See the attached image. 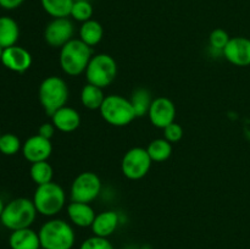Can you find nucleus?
<instances>
[{
    "mask_svg": "<svg viewBox=\"0 0 250 249\" xmlns=\"http://www.w3.org/2000/svg\"><path fill=\"white\" fill-rule=\"evenodd\" d=\"M92 58V46L83 43L80 38H73L60 49L59 62L66 75L76 77L85 72Z\"/></svg>",
    "mask_w": 250,
    "mask_h": 249,
    "instance_id": "1",
    "label": "nucleus"
},
{
    "mask_svg": "<svg viewBox=\"0 0 250 249\" xmlns=\"http://www.w3.org/2000/svg\"><path fill=\"white\" fill-rule=\"evenodd\" d=\"M37 209L34 203L28 198H15L5 204L0 222L10 231L27 228L33 225L37 217Z\"/></svg>",
    "mask_w": 250,
    "mask_h": 249,
    "instance_id": "2",
    "label": "nucleus"
},
{
    "mask_svg": "<svg viewBox=\"0 0 250 249\" xmlns=\"http://www.w3.org/2000/svg\"><path fill=\"white\" fill-rule=\"evenodd\" d=\"M41 246L44 249H72L76 234L72 226L62 219H50L38 231Z\"/></svg>",
    "mask_w": 250,
    "mask_h": 249,
    "instance_id": "3",
    "label": "nucleus"
},
{
    "mask_svg": "<svg viewBox=\"0 0 250 249\" xmlns=\"http://www.w3.org/2000/svg\"><path fill=\"white\" fill-rule=\"evenodd\" d=\"M38 99L46 115L51 116L65 106L68 100V87L59 76H49L42 81L38 88Z\"/></svg>",
    "mask_w": 250,
    "mask_h": 249,
    "instance_id": "4",
    "label": "nucleus"
},
{
    "mask_svg": "<svg viewBox=\"0 0 250 249\" xmlns=\"http://www.w3.org/2000/svg\"><path fill=\"white\" fill-rule=\"evenodd\" d=\"M32 200L38 214L46 217H53L65 207L66 193L59 183L51 181L45 185L37 186Z\"/></svg>",
    "mask_w": 250,
    "mask_h": 249,
    "instance_id": "5",
    "label": "nucleus"
},
{
    "mask_svg": "<svg viewBox=\"0 0 250 249\" xmlns=\"http://www.w3.org/2000/svg\"><path fill=\"white\" fill-rule=\"evenodd\" d=\"M99 111L104 121L115 127L127 126L137 117L131 100L120 94L106 95Z\"/></svg>",
    "mask_w": 250,
    "mask_h": 249,
    "instance_id": "6",
    "label": "nucleus"
},
{
    "mask_svg": "<svg viewBox=\"0 0 250 249\" xmlns=\"http://www.w3.org/2000/svg\"><path fill=\"white\" fill-rule=\"evenodd\" d=\"M87 83L100 88H106L111 84L117 76L116 60L105 53L93 55L85 70Z\"/></svg>",
    "mask_w": 250,
    "mask_h": 249,
    "instance_id": "7",
    "label": "nucleus"
},
{
    "mask_svg": "<svg viewBox=\"0 0 250 249\" xmlns=\"http://www.w3.org/2000/svg\"><path fill=\"white\" fill-rule=\"evenodd\" d=\"M151 163L153 160L149 156L146 148L134 146L125 153L121 160V171L128 180L138 181L148 175Z\"/></svg>",
    "mask_w": 250,
    "mask_h": 249,
    "instance_id": "8",
    "label": "nucleus"
},
{
    "mask_svg": "<svg viewBox=\"0 0 250 249\" xmlns=\"http://www.w3.org/2000/svg\"><path fill=\"white\" fill-rule=\"evenodd\" d=\"M102 192V181L95 172L84 171L76 176L71 185V202L92 203Z\"/></svg>",
    "mask_w": 250,
    "mask_h": 249,
    "instance_id": "9",
    "label": "nucleus"
},
{
    "mask_svg": "<svg viewBox=\"0 0 250 249\" xmlns=\"http://www.w3.org/2000/svg\"><path fill=\"white\" fill-rule=\"evenodd\" d=\"M75 24L68 17L53 19L44 29V39L51 48H62L73 39Z\"/></svg>",
    "mask_w": 250,
    "mask_h": 249,
    "instance_id": "10",
    "label": "nucleus"
},
{
    "mask_svg": "<svg viewBox=\"0 0 250 249\" xmlns=\"http://www.w3.org/2000/svg\"><path fill=\"white\" fill-rule=\"evenodd\" d=\"M149 120L156 128L164 129L166 126L175 122L176 106L171 99L166 97H158L153 99L148 111Z\"/></svg>",
    "mask_w": 250,
    "mask_h": 249,
    "instance_id": "11",
    "label": "nucleus"
},
{
    "mask_svg": "<svg viewBox=\"0 0 250 249\" xmlns=\"http://www.w3.org/2000/svg\"><path fill=\"white\" fill-rule=\"evenodd\" d=\"M21 151L23 158L31 164L46 161L53 154V144L50 139L34 134L24 141Z\"/></svg>",
    "mask_w": 250,
    "mask_h": 249,
    "instance_id": "12",
    "label": "nucleus"
},
{
    "mask_svg": "<svg viewBox=\"0 0 250 249\" xmlns=\"http://www.w3.org/2000/svg\"><path fill=\"white\" fill-rule=\"evenodd\" d=\"M229 63L238 67L250 66V39L247 37H233L222 51Z\"/></svg>",
    "mask_w": 250,
    "mask_h": 249,
    "instance_id": "13",
    "label": "nucleus"
},
{
    "mask_svg": "<svg viewBox=\"0 0 250 249\" xmlns=\"http://www.w3.org/2000/svg\"><path fill=\"white\" fill-rule=\"evenodd\" d=\"M0 62L4 65V67L12 71V72L23 73L31 67L33 59H32L31 53L27 49L16 44V45L4 49Z\"/></svg>",
    "mask_w": 250,
    "mask_h": 249,
    "instance_id": "14",
    "label": "nucleus"
},
{
    "mask_svg": "<svg viewBox=\"0 0 250 249\" xmlns=\"http://www.w3.org/2000/svg\"><path fill=\"white\" fill-rule=\"evenodd\" d=\"M50 117L55 128L63 133H71L81 126L80 112L67 105L54 112Z\"/></svg>",
    "mask_w": 250,
    "mask_h": 249,
    "instance_id": "15",
    "label": "nucleus"
},
{
    "mask_svg": "<svg viewBox=\"0 0 250 249\" xmlns=\"http://www.w3.org/2000/svg\"><path fill=\"white\" fill-rule=\"evenodd\" d=\"M120 225V215L115 210H105V211L99 212L95 216L94 221H93L92 232L94 236L99 237H110L114 234L117 227Z\"/></svg>",
    "mask_w": 250,
    "mask_h": 249,
    "instance_id": "16",
    "label": "nucleus"
},
{
    "mask_svg": "<svg viewBox=\"0 0 250 249\" xmlns=\"http://www.w3.org/2000/svg\"><path fill=\"white\" fill-rule=\"evenodd\" d=\"M67 216L75 226L85 228L92 226L97 214L89 203L71 202L67 205Z\"/></svg>",
    "mask_w": 250,
    "mask_h": 249,
    "instance_id": "17",
    "label": "nucleus"
},
{
    "mask_svg": "<svg viewBox=\"0 0 250 249\" xmlns=\"http://www.w3.org/2000/svg\"><path fill=\"white\" fill-rule=\"evenodd\" d=\"M9 247L10 249H41L38 232L31 227L11 231L9 236Z\"/></svg>",
    "mask_w": 250,
    "mask_h": 249,
    "instance_id": "18",
    "label": "nucleus"
},
{
    "mask_svg": "<svg viewBox=\"0 0 250 249\" xmlns=\"http://www.w3.org/2000/svg\"><path fill=\"white\" fill-rule=\"evenodd\" d=\"M20 38V27L10 16H0V46L4 49L16 45Z\"/></svg>",
    "mask_w": 250,
    "mask_h": 249,
    "instance_id": "19",
    "label": "nucleus"
},
{
    "mask_svg": "<svg viewBox=\"0 0 250 249\" xmlns=\"http://www.w3.org/2000/svg\"><path fill=\"white\" fill-rule=\"evenodd\" d=\"M80 39L89 46H95L102 42L104 37V28L97 20H88L80 27Z\"/></svg>",
    "mask_w": 250,
    "mask_h": 249,
    "instance_id": "20",
    "label": "nucleus"
},
{
    "mask_svg": "<svg viewBox=\"0 0 250 249\" xmlns=\"http://www.w3.org/2000/svg\"><path fill=\"white\" fill-rule=\"evenodd\" d=\"M105 97L103 88L87 83L81 90V103L88 110H99L104 103Z\"/></svg>",
    "mask_w": 250,
    "mask_h": 249,
    "instance_id": "21",
    "label": "nucleus"
},
{
    "mask_svg": "<svg viewBox=\"0 0 250 249\" xmlns=\"http://www.w3.org/2000/svg\"><path fill=\"white\" fill-rule=\"evenodd\" d=\"M75 0H41L44 11L53 19L68 17Z\"/></svg>",
    "mask_w": 250,
    "mask_h": 249,
    "instance_id": "22",
    "label": "nucleus"
},
{
    "mask_svg": "<svg viewBox=\"0 0 250 249\" xmlns=\"http://www.w3.org/2000/svg\"><path fill=\"white\" fill-rule=\"evenodd\" d=\"M129 100H131V104L133 106L137 117H143L144 115H148L150 105L153 103L151 93L148 89L137 88L136 90H133Z\"/></svg>",
    "mask_w": 250,
    "mask_h": 249,
    "instance_id": "23",
    "label": "nucleus"
},
{
    "mask_svg": "<svg viewBox=\"0 0 250 249\" xmlns=\"http://www.w3.org/2000/svg\"><path fill=\"white\" fill-rule=\"evenodd\" d=\"M149 156L155 163L166 161L172 154V143L166 141L165 138H158L151 141L146 146Z\"/></svg>",
    "mask_w": 250,
    "mask_h": 249,
    "instance_id": "24",
    "label": "nucleus"
},
{
    "mask_svg": "<svg viewBox=\"0 0 250 249\" xmlns=\"http://www.w3.org/2000/svg\"><path fill=\"white\" fill-rule=\"evenodd\" d=\"M29 176L37 186L45 185L53 181V166L48 163V160L32 164L29 167Z\"/></svg>",
    "mask_w": 250,
    "mask_h": 249,
    "instance_id": "25",
    "label": "nucleus"
},
{
    "mask_svg": "<svg viewBox=\"0 0 250 249\" xmlns=\"http://www.w3.org/2000/svg\"><path fill=\"white\" fill-rule=\"evenodd\" d=\"M22 149L21 139L14 133H4L0 137V153L2 155H16Z\"/></svg>",
    "mask_w": 250,
    "mask_h": 249,
    "instance_id": "26",
    "label": "nucleus"
},
{
    "mask_svg": "<svg viewBox=\"0 0 250 249\" xmlns=\"http://www.w3.org/2000/svg\"><path fill=\"white\" fill-rule=\"evenodd\" d=\"M70 16L75 21L82 22V23L88 20H92L93 5L88 0H75Z\"/></svg>",
    "mask_w": 250,
    "mask_h": 249,
    "instance_id": "27",
    "label": "nucleus"
},
{
    "mask_svg": "<svg viewBox=\"0 0 250 249\" xmlns=\"http://www.w3.org/2000/svg\"><path fill=\"white\" fill-rule=\"evenodd\" d=\"M231 37L229 36L225 29L222 28H216L210 33L209 36V45L210 48L214 49V50L220 51L222 54L224 49L226 48V45L229 44Z\"/></svg>",
    "mask_w": 250,
    "mask_h": 249,
    "instance_id": "28",
    "label": "nucleus"
},
{
    "mask_svg": "<svg viewBox=\"0 0 250 249\" xmlns=\"http://www.w3.org/2000/svg\"><path fill=\"white\" fill-rule=\"evenodd\" d=\"M80 249H114V246L105 237L92 236L81 243Z\"/></svg>",
    "mask_w": 250,
    "mask_h": 249,
    "instance_id": "29",
    "label": "nucleus"
},
{
    "mask_svg": "<svg viewBox=\"0 0 250 249\" xmlns=\"http://www.w3.org/2000/svg\"><path fill=\"white\" fill-rule=\"evenodd\" d=\"M163 131H164V138L172 144L180 142L183 137V128L180 124H177V122H172V124H170L168 126H166Z\"/></svg>",
    "mask_w": 250,
    "mask_h": 249,
    "instance_id": "30",
    "label": "nucleus"
},
{
    "mask_svg": "<svg viewBox=\"0 0 250 249\" xmlns=\"http://www.w3.org/2000/svg\"><path fill=\"white\" fill-rule=\"evenodd\" d=\"M55 131L56 128L53 124V122H44V124H42L41 126H39L38 134L39 136L44 137V138L51 139L54 134H55Z\"/></svg>",
    "mask_w": 250,
    "mask_h": 249,
    "instance_id": "31",
    "label": "nucleus"
},
{
    "mask_svg": "<svg viewBox=\"0 0 250 249\" xmlns=\"http://www.w3.org/2000/svg\"><path fill=\"white\" fill-rule=\"evenodd\" d=\"M24 0H0V7L4 10H15L23 4Z\"/></svg>",
    "mask_w": 250,
    "mask_h": 249,
    "instance_id": "32",
    "label": "nucleus"
},
{
    "mask_svg": "<svg viewBox=\"0 0 250 249\" xmlns=\"http://www.w3.org/2000/svg\"><path fill=\"white\" fill-rule=\"evenodd\" d=\"M4 208H5V203H4V200L0 198V217H1V214H2V210H4Z\"/></svg>",
    "mask_w": 250,
    "mask_h": 249,
    "instance_id": "33",
    "label": "nucleus"
},
{
    "mask_svg": "<svg viewBox=\"0 0 250 249\" xmlns=\"http://www.w3.org/2000/svg\"><path fill=\"white\" fill-rule=\"evenodd\" d=\"M2 53H4V48H1V46H0V61H1V58H2Z\"/></svg>",
    "mask_w": 250,
    "mask_h": 249,
    "instance_id": "34",
    "label": "nucleus"
},
{
    "mask_svg": "<svg viewBox=\"0 0 250 249\" xmlns=\"http://www.w3.org/2000/svg\"><path fill=\"white\" fill-rule=\"evenodd\" d=\"M0 137H1V133H0Z\"/></svg>",
    "mask_w": 250,
    "mask_h": 249,
    "instance_id": "35",
    "label": "nucleus"
},
{
    "mask_svg": "<svg viewBox=\"0 0 250 249\" xmlns=\"http://www.w3.org/2000/svg\"><path fill=\"white\" fill-rule=\"evenodd\" d=\"M41 249H44V248H41Z\"/></svg>",
    "mask_w": 250,
    "mask_h": 249,
    "instance_id": "36",
    "label": "nucleus"
}]
</instances>
